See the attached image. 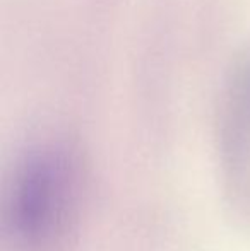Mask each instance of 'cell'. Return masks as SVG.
Segmentation results:
<instances>
[{"label": "cell", "mask_w": 250, "mask_h": 251, "mask_svg": "<svg viewBox=\"0 0 250 251\" xmlns=\"http://www.w3.org/2000/svg\"><path fill=\"white\" fill-rule=\"evenodd\" d=\"M87 169L81 152L63 140L26 147L2 193L5 251H69L87 201Z\"/></svg>", "instance_id": "1"}, {"label": "cell", "mask_w": 250, "mask_h": 251, "mask_svg": "<svg viewBox=\"0 0 250 251\" xmlns=\"http://www.w3.org/2000/svg\"><path fill=\"white\" fill-rule=\"evenodd\" d=\"M224 183L233 205L250 215V60L231 84L221 130Z\"/></svg>", "instance_id": "2"}]
</instances>
